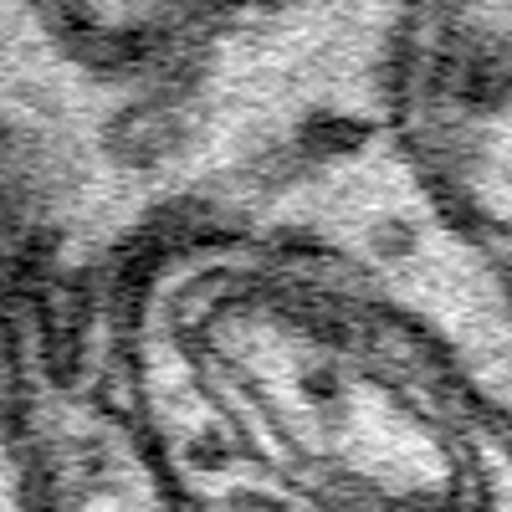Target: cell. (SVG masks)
<instances>
[{"mask_svg":"<svg viewBox=\"0 0 512 512\" xmlns=\"http://www.w3.org/2000/svg\"><path fill=\"white\" fill-rule=\"evenodd\" d=\"M431 0H0V297L113 277L415 113Z\"/></svg>","mask_w":512,"mask_h":512,"instance_id":"1","label":"cell"},{"mask_svg":"<svg viewBox=\"0 0 512 512\" xmlns=\"http://www.w3.org/2000/svg\"><path fill=\"white\" fill-rule=\"evenodd\" d=\"M82 328L185 512H512V425L297 231L164 236Z\"/></svg>","mask_w":512,"mask_h":512,"instance_id":"2","label":"cell"},{"mask_svg":"<svg viewBox=\"0 0 512 512\" xmlns=\"http://www.w3.org/2000/svg\"><path fill=\"white\" fill-rule=\"evenodd\" d=\"M236 221L297 231L354 262L512 425V256L456 210L410 123L313 159Z\"/></svg>","mask_w":512,"mask_h":512,"instance_id":"3","label":"cell"},{"mask_svg":"<svg viewBox=\"0 0 512 512\" xmlns=\"http://www.w3.org/2000/svg\"><path fill=\"white\" fill-rule=\"evenodd\" d=\"M21 359L31 512H185L164 466L108 384L88 328L52 333L6 303Z\"/></svg>","mask_w":512,"mask_h":512,"instance_id":"4","label":"cell"},{"mask_svg":"<svg viewBox=\"0 0 512 512\" xmlns=\"http://www.w3.org/2000/svg\"><path fill=\"white\" fill-rule=\"evenodd\" d=\"M507 72H512V0H431V52H425L420 98L487 88Z\"/></svg>","mask_w":512,"mask_h":512,"instance_id":"5","label":"cell"},{"mask_svg":"<svg viewBox=\"0 0 512 512\" xmlns=\"http://www.w3.org/2000/svg\"><path fill=\"white\" fill-rule=\"evenodd\" d=\"M0 512H31V461H26V420H21V359L16 323L0 297Z\"/></svg>","mask_w":512,"mask_h":512,"instance_id":"6","label":"cell"}]
</instances>
